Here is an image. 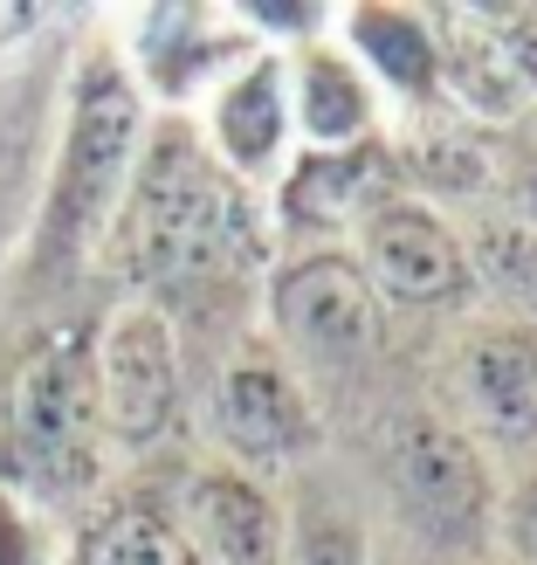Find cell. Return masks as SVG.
I'll return each instance as SVG.
<instances>
[{
	"label": "cell",
	"instance_id": "cell-21",
	"mask_svg": "<svg viewBox=\"0 0 537 565\" xmlns=\"http://www.w3.org/2000/svg\"><path fill=\"white\" fill-rule=\"evenodd\" d=\"M503 545L517 552V565H537V476L503 503Z\"/></svg>",
	"mask_w": 537,
	"mask_h": 565
},
{
	"label": "cell",
	"instance_id": "cell-6",
	"mask_svg": "<svg viewBox=\"0 0 537 565\" xmlns=\"http://www.w3.org/2000/svg\"><path fill=\"white\" fill-rule=\"evenodd\" d=\"M373 297L393 303H448L469 290V248L414 201H373L358 221V256Z\"/></svg>",
	"mask_w": 537,
	"mask_h": 565
},
{
	"label": "cell",
	"instance_id": "cell-10",
	"mask_svg": "<svg viewBox=\"0 0 537 565\" xmlns=\"http://www.w3.org/2000/svg\"><path fill=\"white\" fill-rule=\"evenodd\" d=\"M462 401L496 441H537V324H496L462 352Z\"/></svg>",
	"mask_w": 537,
	"mask_h": 565
},
{
	"label": "cell",
	"instance_id": "cell-17",
	"mask_svg": "<svg viewBox=\"0 0 537 565\" xmlns=\"http://www.w3.org/2000/svg\"><path fill=\"white\" fill-rule=\"evenodd\" d=\"M475 263L490 269L496 290H511L524 310H537V228H524V221H490V228L475 235Z\"/></svg>",
	"mask_w": 537,
	"mask_h": 565
},
{
	"label": "cell",
	"instance_id": "cell-12",
	"mask_svg": "<svg viewBox=\"0 0 537 565\" xmlns=\"http://www.w3.org/2000/svg\"><path fill=\"white\" fill-rule=\"evenodd\" d=\"M282 131H290V97H282V70L276 63H248L221 83L214 97V152L228 173H262L276 159Z\"/></svg>",
	"mask_w": 537,
	"mask_h": 565
},
{
	"label": "cell",
	"instance_id": "cell-7",
	"mask_svg": "<svg viewBox=\"0 0 537 565\" xmlns=\"http://www.w3.org/2000/svg\"><path fill=\"white\" fill-rule=\"evenodd\" d=\"M214 428L241 462H297L318 441V414L276 352L241 345L214 386Z\"/></svg>",
	"mask_w": 537,
	"mask_h": 565
},
{
	"label": "cell",
	"instance_id": "cell-9",
	"mask_svg": "<svg viewBox=\"0 0 537 565\" xmlns=\"http://www.w3.org/2000/svg\"><path fill=\"white\" fill-rule=\"evenodd\" d=\"M186 524L214 565H282V518L269 490L241 469H201L186 483Z\"/></svg>",
	"mask_w": 537,
	"mask_h": 565
},
{
	"label": "cell",
	"instance_id": "cell-22",
	"mask_svg": "<svg viewBox=\"0 0 537 565\" xmlns=\"http://www.w3.org/2000/svg\"><path fill=\"white\" fill-rule=\"evenodd\" d=\"M0 565H35V552H28V531H21V518L8 511V497H0Z\"/></svg>",
	"mask_w": 537,
	"mask_h": 565
},
{
	"label": "cell",
	"instance_id": "cell-14",
	"mask_svg": "<svg viewBox=\"0 0 537 565\" xmlns=\"http://www.w3.org/2000/svg\"><path fill=\"white\" fill-rule=\"evenodd\" d=\"M365 186H373V166H358V152H310L282 186V214L297 228H331V221L358 214Z\"/></svg>",
	"mask_w": 537,
	"mask_h": 565
},
{
	"label": "cell",
	"instance_id": "cell-8",
	"mask_svg": "<svg viewBox=\"0 0 537 565\" xmlns=\"http://www.w3.org/2000/svg\"><path fill=\"white\" fill-rule=\"evenodd\" d=\"M386 469H393V483H400V497L441 531H462L490 511V483H483L475 448L462 435L434 428V420H400L393 448H386Z\"/></svg>",
	"mask_w": 537,
	"mask_h": 565
},
{
	"label": "cell",
	"instance_id": "cell-11",
	"mask_svg": "<svg viewBox=\"0 0 537 565\" xmlns=\"http://www.w3.org/2000/svg\"><path fill=\"white\" fill-rule=\"evenodd\" d=\"M434 28V76H448V90L462 97V110H483V118H511L524 104V76L503 55V35L490 28V14H428Z\"/></svg>",
	"mask_w": 537,
	"mask_h": 565
},
{
	"label": "cell",
	"instance_id": "cell-23",
	"mask_svg": "<svg viewBox=\"0 0 537 565\" xmlns=\"http://www.w3.org/2000/svg\"><path fill=\"white\" fill-rule=\"evenodd\" d=\"M530 214H537V166H530ZM530 228H537V221H530Z\"/></svg>",
	"mask_w": 537,
	"mask_h": 565
},
{
	"label": "cell",
	"instance_id": "cell-16",
	"mask_svg": "<svg viewBox=\"0 0 537 565\" xmlns=\"http://www.w3.org/2000/svg\"><path fill=\"white\" fill-rule=\"evenodd\" d=\"M303 131L318 146H337V138L365 131V90L337 55H310L303 63Z\"/></svg>",
	"mask_w": 537,
	"mask_h": 565
},
{
	"label": "cell",
	"instance_id": "cell-1",
	"mask_svg": "<svg viewBox=\"0 0 537 565\" xmlns=\"http://www.w3.org/2000/svg\"><path fill=\"white\" fill-rule=\"evenodd\" d=\"M118 256L146 282L235 269L248 256H262L256 201L186 125H165L152 131V146L131 166V186L118 201Z\"/></svg>",
	"mask_w": 537,
	"mask_h": 565
},
{
	"label": "cell",
	"instance_id": "cell-3",
	"mask_svg": "<svg viewBox=\"0 0 537 565\" xmlns=\"http://www.w3.org/2000/svg\"><path fill=\"white\" fill-rule=\"evenodd\" d=\"M14 456L28 476H42L49 490H76L97 469V380H90V345L83 338H42L14 373Z\"/></svg>",
	"mask_w": 537,
	"mask_h": 565
},
{
	"label": "cell",
	"instance_id": "cell-15",
	"mask_svg": "<svg viewBox=\"0 0 537 565\" xmlns=\"http://www.w3.org/2000/svg\"><path fill=\"white\" fill-rule=\"evenodd\" d=\"M352 35L358 49L373 55V63L393 76V83H407V90H434V35H428V21H414L400 8H365L352 14Z\"/></svg>",
	"mask_w": 537,
	"mask_h": 565
},
{
	"label": "cell",
	"instance_id": "cell-20",
	"mask_svg": "<svg viewBox=\"0 0 537 565\" xmlns=\"http://www.w3.org/2000/svg\"><path fill=\"white\" fill-rule=\"evenodd\" d=\"M490 28L503 35V55H511V70L530 90L537 83V8H503V14H490Z\"/></svg>",
	"mask_w": 537,
	"mask_h": 565
},
{
	"label": "cell",
	"instance_id": "cell-19",
	"mask_svg": "<svg viewBox=\"0 0 537 565\" xmlns=\"http://www.w3.org/2000/svg\"><path fill=\"white\" fill-rule=\"evenodd\" d=\"M297 565H365V545H358L352 524L310 518V524H303V545H297Z\"/></svg>",
	"mask_w": 537,
	"mask_h": 565
},
{
	"label": "cell",
	"instance_id": "cell-18",
	"mask_svg": "<svg viewBox=\"0 0 537 565\" xmlns=\"http://www.w3.org/2000/svg\"><path fill=\"white\" fill-rule=\"evenodd\" d=\"M407 173L434 180V186H455V193H469V186H483V180H490V159L475 152L469 138H448V131H434V138H414V152H407Z\"/></svg>",
	"mask_w": 537,
	"mask_h": 565
},
{
	"label": "cell",
	"instance_id": "cell-4",
	"mask_svg": "<svg viewBox=\"0 0 537 565\" xmlns=\"http://www.w3.org/2000/svg\"><path fill=\"white\" fill-rule=\"evenodd\" d=\"M90 380H97V420L110 441L146 448L165 435L180 407V338L159 303H125L110 310L97 345H90Z\"/></svg>",
	"mask_w": 537,
	"mask_h": 565
},
{
	"label": "cell",
	"instance_id": "cell-5",
	"mask_svg": "<svg viewBox=\"0 0 537 565\" xmlns=\"http://www.w3.org/2000/svg\"><path fill=\"white\" fill-rule=\"evenodd\" d=\"M269 318L310 359H358L379 345V297L352 256H297L269 282Z\"/></svg>",
	"mask_w": 537,
	"mask_h": 565
},
{
	"label": "cell",
	"instance_id": "cell-13",
	"mask_svg": "<svg viewBox=\"0 0 537 565\" xmlns=\"http://www.w3.org/2000/svg\"><path fill=\"white\" fill-rule=\"evenodd\" d=\"M76 565H201L186 545V531L152 511V503H125V511H110L97 531H90V545H83Z\"/></svg>",
	"mask_w": 537,
	"mask_h": 565
},
{
	"label": "cell",
	"instance_id": "cell-2",
	"mask_svg": "<svg viewBox=\"0 0 537 565\" xmlns=\"http://www.w3.org/2000/svg\"><path fill=\"white\" fill-rule=\"evenodd\" d=\"M131 166H138V83L110 55H97L76 83L63 166H55V193H49V242L90 248L118 221Z\"/></svg>",
	"mask_w": 537,
	"mask_h": 565
}]
</instances>
